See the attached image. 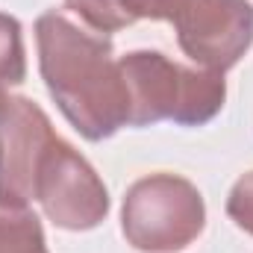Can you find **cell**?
I'll list each match as a JSON object with an SVG mask.
<instances>
[{
	"label": "cell",
	"instance_id": "ba28073f",
	"mask_svg": "<svg viewBox=\"0 0 253 253\" xmlns=\"http://www.w3.org/2000/svg\"><path fill=\"white\" fill-rule=\"evenodd\" d=\"M27 74L24 62V42H21V24L9 15H0V100L12 85H18Z\"/></svg>",
	"mask_w": 253,
	"mask_h": 253
},
{
	"label": "cell",
	"instance_id": "30bf717a",
	"mask_svg": "<svg viewBox=\"0 0 253 253\" xmlns=\"http://www.w3.org/2000/svg\"><path fill=\"white\" fill-rule=\"evenodd\" d=\"M124 12L135 18H153V21H174L186 0H118Z\"/></svg>",
	"mask_w": 253,
	"mask_h": 253
},
{
	"label": "cell",
	"instance_id": "277c9868",
	"mask_svg": "<svg viewBox=\"0 0 253 253\" xmlns=\"http://www.w3.org/2000/svg\"><path fill=\"white\" fill-rule=\"evenodd\" d=\"M56 138L33 100L12 94L0 100V209H24L36 200L42 162Z\"/></svg>",
	"mask_w": 253,
	"mask_h": 253
},
{
	"label": "cell",
	"instance_id": "9c48e42d",
	"mask_svg": "<svg viewBox=\"0 0 253 253\" xmlns=\"http://www.w3.org/2000/svg\"><path fill=\"white\" fill-rule=\"evenodd\" d=\"M227 215L245 230L253 236V171L245 174L233 191H230V200H227Z\"/></svg>",
	"mask_w": 253,
	"mask_h": 253
},
{
	"label": "cell",
	"instance_id": "52a82bcc",
	"mask_svg": "<svg viewBox=\"0 0 253 253\" xmlns=\"http://www.w3.org/2000/svg\"><path fill=\"white\" fill-rule=\"evenodd\" d=\"M0 253H47L42 224L27 209H0Z\"/></svg>",
	"mask_w": 253,
	"mask_h": 253
},
{
	"label": "cell",
	"instance_id": "8992f818",
	"mask_svg": "<svg viewBox=\"0 0 253 253\" xmlns=\"http://www.w3.org/2000/svg\"><path fill=\"white\" fill-rule=\"evenodd\" d=\"M174 27L189 59L224 74L253 44V6L248 0H186Z\"/></svg>",
	"mask_w": 253,
	"mask_h": 253
},
{
	"label": "cell",
	"instance_id": "6da1fadb",
	"mask_svg": "<svg viewBox=\"0 0 253 253\" xmlns=\"http://www.w3.org/2000/svg\"><path fill=\"white\" fill-rule=\"evenodd\" d=\"M39 65L62 115L88 141L109 138L126 124V88L112 42L80 30L59 12L36 21Z\"/></svg>",
	"mask_w": 253,
	"mask_h": 253
},
{
	"label": "cell",
	"instance_id": "3957f363",
	"mask_svg": "<svg viewBox=\"0 0 253 253\" xmlns=\"http://www.w3.org/2000/svg\"><path fill=\"white\" fill-rule=\"evenodd\" d=\"M121 218L126 242L135 251L174 253L200 236L206 209L200 191L189 180L153 174L129 186Z\"/></svg>",
	"mask_w": 253,
	"mask_h": 253
},
{
	"label": "cell",
	"instance_id": "7a4b0ae2",
	"mask_svg": "<svg viewBox=\"0 0 253 253\" xmlns=\"http://www.w3.org/2000/svg\"><path fill=\"white\" fill-rule=\"evenodd\" d=\"M126 88V124L147 126L171 118L174 124L200 126L212 121L227 97L218 71H191L162 53L138 50L118 59Z\"/></svg>",
	"mask_w": 253,
	"mask_h": 253
},
{
	"label": "cell",
	"instance_id": "5b68a950",
	"mask_svg": "<svg viewBox=\"0 0 253 253\" xmlns=\"http://www.w3.org/2000/svg\"><path fill=\"white\" fill-rule=\"evenodd\" d=\"M36 200L62 230H91L109 212L106 186L94 168L62 138H56L42 162Z\"/></svg>",
	"mask_w": 253,
	"mask_h": 253
}]
</instances>
